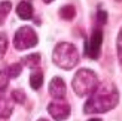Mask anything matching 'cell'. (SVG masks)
<instances>
[{"label": "cell", "instance_id": "cell-1", "mask_svg": "<svg viewBox=\"0 0 122 121\" xmlns=\"http://www.w3.org/2000/svg\"><path fill=\"white\" fill-rule=\"evenodd\" d=\"M119 102V91L112 82L98 84L83 106L85 114H104L112 111Z\"/></svg>", "mask_w": 122, "mask_h": 121}, {"label": "cell", "instance_id": "cell-2", "mask_svg": "<svg viewBox=\"0 0 122 121\" xmlns=\"http://www.w3.org/2000/svg\"><path fill=\"white\" fill-rule=\"evenodd\" d=\"M52 60L60 69L70 70L79 63V51L70 42H60L54 48Z\"/></svg>", "mask_w": 122, "mask_h": 121}, {"label": "cell", "instance_id": "cell-3", "mask_svg": "<svg viewBox=\"0 0 122 121\" xmlns=\"http://www.w3.org/2000/svg\"><path fill=\"white\" fill-rule=\"evenodd\" d=\"M98 78H97L94 70L89 69H81L77 70V73L73 76V91H75L79 97H86L91 96L95 88L98 87Z\"/></svg>", "mask_w": 122, "mask_h": 121}, {"label": "cell", "instance_id": "cell-4", "mask_svg": "<svg viewBox=\"0 0 122 121\" xmlns=\"http://www.w3.org/2000/svg\"><path fill=\"white\" fill-rule=\"evenodd\" d=\"M37 33L30 27V26H22L15 32L14 36V46L16 51H25L37 45Z\"/></svg>", "mask_w": 122, "mask_h": 121}, {"label": "cell", "instance_id": "cell-5", "mask_svg": "<svg viewBox=\"0 0 122 121\" xmlns=\"http://www.w3.org/2000/svg\"><path fill=\"white\" fill-rule=\"evenodd\" d=\"M101 44H103V32L100 28H94L89 39L85 44V55L91 60H97L101 52Z\"/></svg>", "mask_w": 122, "mask_h": 121}, {"label": "cell", "instance_id": "cell-6", "mask_svg": "<svg viewBox=\"0 0 122 121\" xmlns=\"http://www.w3.org/2000/svg\"><path fill=\"white\" fill-rule=\"evenodd\" d=\"M48 112L55 121H64L66 118H69L71 109L70 105L64 102V99H54V102L48 105Z\"/></svg>", "mask_w": 122, "mask_h": 121}, {"label": "cell", "instance_id": "cell-7", "mask_svg": "<svg viewBox=\"0 0 122 121\" xmlns=\"http://www.w3.org/2000/svg\"><path fill=\"white\" fill-rule=\"evenodd\" d=\"M48 91H49V94L52 96L54 99H64L66 97V82L61 79L60 76H55L52 78L51 82H49V88H48Z\"/></svg>", "mask_w": 122, "mask_h": 121}, {"label": "cell", "instance_id": "cell-8", "mask_svg": "<svg viewBox=\"0 0 122 121\" xmlns=\"http://www.w3.org/2000/svg\"><path fill=\"white\" fill-rule=\"evenodd\" d=\"M14 100L6 96V90H0V120H6L12 115Z\"/></svg>", "mask_w": 122, "mask_h": 121}, {"label": "cell", "instance_id": "cell-9", "mask_svg": "<svg viewBox=\"0 0 122 121\" xmlns=\"http://www.w3.org/2000/svg\"><path fill=\"white\" fill-rule=\"evenodd\" d=\"M16 14H18V16H20L21 20H30V18L33 16V6H31V3L27 2V0L20 2L18 6H16Z\"/></svg>", "mask_w": 122, "mask_h": 121}, {"label": "cell", "instance_id": "cell-10", "mask_svg": "<svg viewBox=\"0 0 122 121\" xmlns=\"http://www.w3.org/2000/svg\"><path fill=\"white\" fill-rule=\"evenodd\" d=\"M40 61H42L40 54H30V55H25V57L22 58V64L27 66V67H30V69L39 67V66H40Z\"/></svg>", "mask_w": 122, "mask_h": 121}, {"label": "cell", "instance_id": "cell-11", "mask_svg": "<svg viewBox=\"0 0 122 121\" xmlns=\"http://www.w3.org/2000/svg\"><path fill=\"white\" fill-rule=\"evenodd\" d=\"M28 81H30V85H31L33 90H39L42 87V84H43V73H42L40 70H36L30 75Z\"/></svg>", "mask_w": 122, "mask_h": 121}, {"label": "cell", "instance_id": "cell-12", "mask_svg": "<svg viewBox=\"0 0 122 121\" xmlns=\"http://www.w3.org/2000/svg\"><path fill=\"white\" fill-rule=\"evenodd\" d=\"M10 9H12V3L9 2V0H3V2H0V26L5 24Z\"/></svg>", "mask_w": 122, "mask_h": 121}, {"label": "cell", "instance_id": "cell-13", "mask_svg": "<svg viewBox=\"0 0 122 121\" xmlns=\"http://www.w3.org/2000/svg\"><path fill=\"white\" fill-rule=\"evenodd\" d=\"M75 15H76V9H75V6H71V5H66L60 9V16L63 18V20H73Z\"/></svg>", "mask_w": 122, "mask_h": 121}, {"label": "cell", "instance_id": "cell-14", "mask_svg": "<svg viewBox=\"0 0 122 121\" xmlns=\"http://www.w3.org/2000/svg\"><path fill=\"white\" fill-rule=\"evenodd\" d=\"M6 70V73H8L9 78H16V76H20L21 75V70H22V64L21 63H14V64H10L8 69H5Z\"/></svg>", "mask_w": 122, "mask_h": 121}, {"label": "cell", "instance_id": "cell-15", "mask_svg": "<svg viewBox=\"0 0 122 121\" xmlns=\"http://www.w3.org/2000/svg\"><path fill=\"white\" fill-rule=\"evenodd\" d=\"M12 100L16 102L18 105H24V103H25L27 96H25V93H24V90H21V88L14 90V91H12Z\"/></svg>", "mask_w": 122, "mask_h": 121}, {"label": "cell", "instance_id": "cell-16", "mask_svg": "<svg viewBox=\"0 0 122 121\" xmlns=\"http://www.w3.org/2000/svg\"><path fill=\"white\" fill-rule=\"evenodd\" d=\"M6 51H8V36L6 33L0 32V60L5 57Z\"/></svg>", "mask_w": 122, "mask_h": 121}, {"label": "cell", "instance_id": "cell-17", "mask_svg": "<svg viewBox=\"0 0 122 121\" xmlns=\"http://www.w3.org/2000/svg\"><path fill=\"white\" fill-rule=\"evenodd\" d=\"M116 50H118V60H119V66L122 69V27L118 33V39H116Z\"/></svg>", "mask_w": 122, "mask_h": 121}, {"label": "cell", "instance_id": "cell-18", "mask_svg": "<svg viewBox=\"0 0 122 121\" xmlns=\"http://www.w3.org/2000/svg\"><path fill=\"white\" fill-rule=\"evenodd\" d=\"M97 20H98L100 24H106V21H107V14H106V11H98V14H97Z\"/></svg>", "mask_w": 122, "mask_h": 121}, {"label": "cell", "instance_id": "cell-19", "mask_svg": "<svg viewBox=\"0 0 122 121\" xmlns=\"http://www.w3.org/2000/svg\"><path fill=\"white\" fill-rule=\"evenodd\" d=\"M88 121H101V120H98V118H91V120H88Z\"/></svg>", "mask_w": 122, "mask_h": 121}, {"label": "cell", "instance_id": "cell-20", "mask_svg": "<svg viewBox=\"0 0 122 121\" xmlns=\"http://www.w3.org/2000/svg\"><path fill=\"white\" fill-rule=\"evenodd\" d=\"M51 2H54V0H43V3H46V5H48V3H51Z\"/></svg>", "mask_w": 122, "mask_h": 121}, {"label": "cell", "instance_id": "cell-21", "mask_svg": "<svg viewBox=\"0 0 122 121\" xmlns=\"http://www.w3.org/2000/svg\"><path fill=\"white\" fill-rule=\"evenodd\" d=\"M37 121H48L46 118H40V120H37Z\"/></svg>", "mask_w": 122, "mask_h": 121}, {"label": "cell", "instance_id": "cell-22", "mask_svg": "<svg viewBox=\"0 0 122 121\" xmlns=\"http://www.w3.org/2000/svg\"><path fill=\"white\" fill-rule=\"evenodd\" d=\"M116 2H122V0H116Z\"/></svg>", "mask_w": 122, "mask_h": 121}, {"label": "cell", "instance_id": "cell-23", "mask_svg": "<svg viewBox=\"0 0 122 121\" xmlns=\"http://www.w3.org/2000/svg\"><path fill=\"white\" fill-rule=\"evenodd\" d=\"M2 121H3V120H2Z\"/></svg>", "mask_w": 122, "mask_h": 121}]
</instances>
